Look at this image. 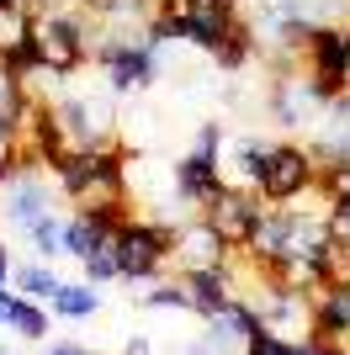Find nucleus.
I'll return each instance as SVG.
<instances>
[{"instance_id":"nucleus-5","label":"nucleus","mask_w":350,"mask_h":355,"mask_svg":"<svg viewBox=\"0 0 350 355\" xmlns=\"http://www.w3.org/2000/svg\"><path fill=\"white\" fill-rule=\"evenodd\" d=\"M308 186H319V159H313V148L287 138V144H271V159H265V175L255 191L271 202V207H287L292 196H303Z\"/></svg>"},{"instance_id":"nucleus-11","label":"nucleus","mask_w":350,"mask_h":355,"mask_svg":"<svg viewBox=\"0 0 350 355\" xmlns=\"http://www.w3.org/2000/svg\"><path fill=\"white\" fill-rule=\"evenodd\" d=\"M112 234H117V228H106L101 218H90V212H69V218H64V254H69V260H85V254H96Z\"/></svg>"},{"instance_id":"nucleus-25","label":"nucleus","mask_w":350,"mask_h":355,"mask_svg":"<svg viewBox=\"0 0 350 355\" xmlns=\"http://www.w3.org/2000/svg\"><path fill=\"white\" fill-rule=\"evenodd\" d=\"M43 355H96V350H85V345H74V340H58V345H48Z\"/></svg>"},{"instance_id":"nucleus-13","label":"nucleus","mask_w":350,"mask_h":355,"mask_svg":"<svg viewBox=\"0 0 350 355\" xmlns=\"http://www.w3.org/2000/svg\"><path fill=\"white\" fill-rule=\"evenodd\" d=\"M48 308H53L58 318H90V313H101V286L96 282H58Z\"/></svg>"},{"instance_id":"nucleus-18","label":"nucleus","mask_w":350,"mask_h":355,"mask_svg":"<svg viewBox=\"0 0 350 355\" xmlns=\"http://www.w3.org/2000/svg\"><path fill=\"white\" fill-rule=\"evenodd\" d=\"M319 191L329 196V207H350V159H329L319 170Z\"/></svg>"},{"instance_id":"nucleus-1","label":"nucleus","mask_w":350,"mask_h":355,"mask_svg":"<svg viewBox=\"0 0 350 355\" xmlns=\"http://www.w3.org/2000/svg\"><path fill=\"white\" fill-rule=\"evenodd\" d=\"M32 59L53 74H74L90 64V16H43L32 11Z\"/></svg>"},{"instance_id":"nucleus-3","label":"nucleus","mask_w":350,"mask_h":355,"mask_svg":"<svg viewBox=\"0 0 350 355\" xmlns=\"http://www.w3.org/2000/svg\"><path fill=\"white\" fill-rule=\"evenodd\" d=\"M58 180L53 170H38V164H16L11 180L0 186V223L11 234H27L32 223H43L48 212H58Z\"/></svg>"},{"instance_id":"nucleus-19","label":"nucleus","mask_w":350,"mask_h":355,"mask_svg":"<svg viewBox=\"0 0 350 355\" xmlns=\"http://www.w3.org/2000/svg\"><path fill=\"white\" fill-rule=\"evenodd\" d=\"M22 101H27V85H22V74H16L6 59H0V122H11L16 112H22Z\"/></svg>"},{"instance_id":"nucleus-2","label":"nucleus","mask_w":350,"mask_h":355,"mask_svg":"<svg viewBox=\"0 0 350 355\" xmlns=\"http://www.w3.org/2000/svg\"><path fill=\"white\" fill-rule=\"evenodd\" d=\"M170 239H175V228H165V223L128 218L112 239L117 276H122V282H154V276L170 266Z\"/></svg>"},{"instance_id":"nucleus-20","label":"nucleus","mask_w":350,"mask_h":355,"mask_svg":"<svg viewBox=\"0 0 350 355\" xmlns=\"http://www.w3.org/2000/svg\"><path fill=\"white\" fill-rule=\"evenodd\" d=\"M117 239V234H112ZM112 239H106L101 250L96 254H85V260H80V270H85V282H96V286H106V282H122V276H117V254H112Z\"/></svg>"},{"instance_id":"nucleus-26","label":"nucleus","mask_w":350,"mask_h":355,"mask_svg":"<svg viewBox=\"0 0 350 355\" xmlns=\"http://www.w3.org/2000/svg\"><path fill=\"white\" fill-rule=\"evenodd\" d=\"M11 250H6V239H0V286H11Z\"/></svg>"},{"instance_id":"nucleus-17","label":"nucleus","mask_w":350,"mask_h":355,"mask_svg":"<svg viewBox=\"0 0 350 355\" xmlns=\"http://www.w3.org/2000/svg\"><path fill=\"white\" fill-rule=\"evenodd\" d=\"M138 302H144V308H154V313H186V282H181V276H175V282H160V276H154V282H149V292L138 297Z\"/></svg>"},{"instance_id":"nucleus-16","label":"nucleus","mask_w":350,"mask_h":355,"mask_svg":"<svg viewBox=\"0 0 350 355\" xmlns=\"http://www.w3.org/2000/svg\"><path fill=\"white\" fill-rule=\"evenodd\" d=\"M48 329H53V308H43V302H16V318H11V334H22V340H48Z\"/></svg>"},{"instance_id":"nucleus-24","label":"nucleus","mask_w":350,"mask_h":355,"mask_svg":"<svg viewBox=\"0 0 350 355\" xmlns=\"http://www.w3.org/2000/svg\"><path fill=\"white\" fill-rule=\"evenodd\" d=\"M16 286H0V329H11V318H16Z\"/></svg>"},{"instance_id":"nucleus-15","label":"nucleus","mask_w":350,"mask_h":355,"mask_svg":"<svg viewBox=\"0 0 350 355\" xmlns=\"http://www.w3.org/2000/svg\"><path fill=\"white\" fill-rule=\"evenodd\" d=\"M202 334H197V340H191L186 345V355H233V345H239V334H233V324H228V318H223V313H218V318H202Z\"/></svg>"},{"instance_id":"nucleus-12","label":"nucleus","mask_w":350,"mask_h":355,"mask_svg":"<svg viewBox=\"0 0 350 355\" xmlns=\"http://www.w3.org/2000/svg\"><path fill=\"white\" fill-rule=\"evenodd\" d=\"M58 282H64V276L53 270V260H38V254H32L27 266H16V270H11L16 297H27V302H53Z\"/></svg>"},{"instance_id":"nucleus-10","label":"nucleus","mask_w":350,"mask_h":355,"mask_svg":"<svg viewBox=\"0 0 350 355\" xmlns=\"http://www.w3.org/2000/svg\"><path fill=\"white\" fill-rule=\"evenodd\" d=\"M313 334H350V282H324L313 292Z\"/></svg>"},{"instance_id":"nucleus-6","label":"nucleus","mask_w":350,"mask_h":355,"mask_svg":"<svg viewBox=\"0 0 350 355\" xmlns=\"http://www.w3.org/2000/svg\"><path fill=\"white\" fill-rule=\"evenodd\" d=\"M228 260H233V250L202 223V212L175 228V239H170V266L181 270V276H197V270H223Z\"/></svg>"},{"instance_id":"nucleus-27","label":"nucleus","mask_w":350,"mask_h":355,"mask_svg":"<svg viewBox=\"0 0 350 355\" xmlns=\"http://www.w3.org/2000/svg\"><path fill=\"white\" fill-rule=\"evenodd\" d=\"M122 355H149V340H144V334H133V340L122 345Z\"/></svg>"},{"instance_id":"nucleus-22","label":"nucleus","mask_w":350,"mask_h":355,"mask_svg":"<svg viewBox=\"0 0 350 355\" xmlns=\"http://www.w3.org/2000/svg\"><path fill=\"white\" fill-rule=\"evenodd\" d=\"M16 164H22V154H16V133H11V122H0V186L11 180Z\"/></svg>"},{"instance_id":"nucleus-7","label":"nucleus","mask_w":350,"mask_h":355,"mask_svg":"<svg viewBox=\"0 0 350 355\" xmlns=\"http://www.w3.org/2000/svg\"><path fill=\"white\" fill-rule=\"evenodd\" d=\"M223 186V159L218 154H197L191 148L186 159H175V196L186 202V207H197L202 212L207 207V196Z\"/></svg>"},{"instance_id":"nucleus-28","label":"nucleus","mask_w":350,"mask_h":355,"mask_svg":"<svg viewBox=\"0 0 350 355\" xmlns=\"http://www.w3.org/2000/svg\"><path fill=\"white\" fill-rule=\"evenodd\" d=\"M0 355H11V350H6V345H0Z\"/></svg>"},{"instance_id":"nucleus-8","label":"nucleus","mask_w":350,"mask_h":355,"mask_svg":"<svg viewBox=\"0 0 350 355\" xmlns=\"http://www.w3.org/2000/svg\"><path fill=\"white\" fill-rule=\"evenodd\" d=\"M186 282V313H197V318H218V313H228V302L239 297V286H233V270H197V276H181Z\"/></svg>"},{"instance_id":"nucleus-21","label":"nucleus","mask_w":350,"mask_h":355,"mask_svg":"<svg viewBox=\"0 0 350 355\" xmlns=\"http://www.w3.org/2000/svg\"><path fill=\"white\" fill-rule=\"evenodd\" d=\"M292 350V340H281L276 329H255L244 340V355H287Z\"/></svg>"},{"instance_id":"nucleus-4","label":"nucleus","mask_w":350,"mask_h":355,"mask_svg":"<svg viewBox=\"0 0 350 355\" xmlns=\"http://www.w3.org/2000/svg\"><path fill=\"white\" fill-rule=\"evenodd\" d=\"M260 218H265V196L260 191H244V186H228V180L207 196V207H202V223L228 244L233 254L249 250V239H255Z\"/></svg>"},{"instance_id":"nucleus-23","label":"nucleus","mask_w":350,"mask_h":355,"mask_svg":"<svg viewBox=\"0 0 350 355\" xmlns=\"http://www.w3.org/2000/svg\"><path fill=\"white\" fill-rule=\"evenodd\" d=\"M223 144H228V138H223V122H202V128H197V154H218L223 159Z\"/></svg>"},{"instance_id":"nucleus-14","label":"nucleus","mask_w":350,"mask_h":355,"mask_svg":"<svg viewBox=\"0 0 350 355\" xmlns=\"http://www.w3.org/2000/svg\"><path fill=\"white\" fill-rule=\"evenodd\" d=\"M22 239H27V250L38 254V260H64V212H48V218L32 223Z\"/></svg>"},{"instance_id":"nucleus-9","label":"nucleus","mask_w":350,"mask_h":355,"mask_svg":"<svg viewBox=\"0 0 350 355\" xmlns=\"http://www.w3.org/2000/svg\"><path fill=\"white\" fill-rule=\"evenodd\" d=\"M265 159H271V144H260V138H233V144H223V180L255 191L260 175H265Z\"/></svg>"}]
</instances>
